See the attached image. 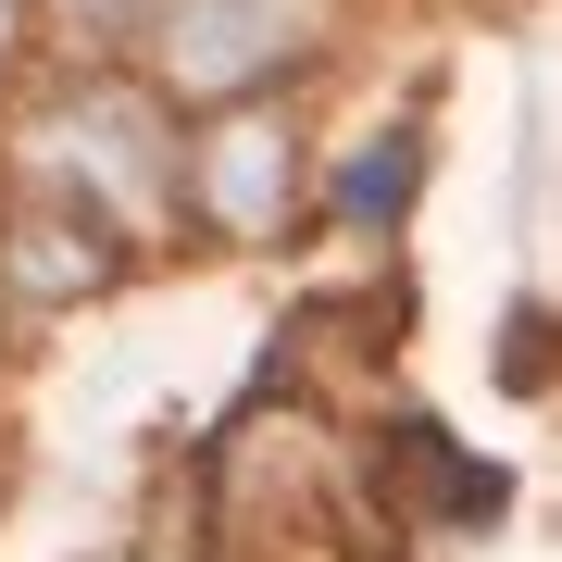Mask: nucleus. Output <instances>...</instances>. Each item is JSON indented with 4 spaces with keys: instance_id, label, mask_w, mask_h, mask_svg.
<instances>
[{
    "instance_id": "nucleus-1",
    "label": "nucleus",
    "mask_w": 562,
    "mask_h": 562,
    "mask_svg": "<svg viewBox=\"0 0 562 562\" xmlns=\"http://www.w3.org/2000/svg\"><path fill=\"white\" fill-rule=\"evenodd\" d=\"M325 0H176V25H162V63H176V88H201V101H250L262 76H288V63L313 50Z\"/></svg>"
},
{
    "instance_id": "nucleus-2",
    "label": "nucleus",
    "mask_w": 562,
    "mask_h": 562,
    "mask_svg": "<svg viewBox=\"0 0 562 562\" xmlns=\"http://www.w3.org/2000/svg\"><path fill=\"white\" fill-rule=\"evenodd\" d=\"M213 201H225V225H262V213H276V138H262V125H238V138H225Z\"/></svg>"
},
{
    "instance_id": "nucleus-3",
    "label": "nucleus",
    "mask_w": 562,
    "mask_h": 562,
    "mask_svg": "<svg viewBox=\"0 0 562 562\" xmlns=\"http://www.w3.org/2000/svg\"><path fill=\"white\" fill-rule=\"evenodd\" d=\"M0 38H13V0H0Z\"/></svg>"
}]
</instances>
